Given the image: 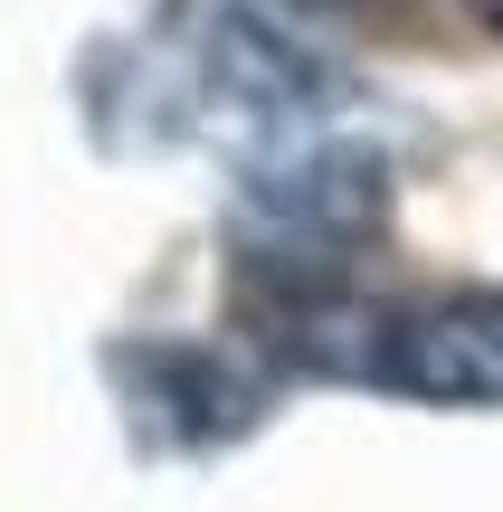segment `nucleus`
<instances>
[{"label": "nucleus", "instance_id": "2", "mask_svg": "<svg viewBox=\"0 0 503 512\" xmlns=\"http://www.w3.org/2000/svg\"><path fill=\"white\" fill-rule=\"evenodd\" d=\"M361 380L409 408H503V285H447L428 304H390Z\"/></svg>", "mask_w": 503, "mask_h": 512}, {"label": "nucleus", "instance_id": "4", "mask_svg": "<svg viewBox=\"0 0 503 512\" xmlns=\"http://www.w3.org/2000/svg\"><path fill=\"white\" fill-rule=\"evenodd\" d=\"M475 19H485V29L503 38V0H475Z\"/></svg>", "mask_w": 503, "mask_h": 512}, {"label": "nucleus", "instance_id": "1", "mask_svg": "<svg viewBox=\"0 0 503 512\" xmlns=\"http://www.w3.org/2000/svg\"><path fill=\"white\" fill-rule=\"evenodd\" d=\"M105 380L124 399V418L143 427L171 456H209V446H238L247 427L276 408V361L238 342H171V332H143V342L105 351Z\"/></svg>", "mask_w": 503, "mask_h": 512}, {"label": "nucleus", "instance_id": "3", "mask_svg": "<svg viewBox=\"0 0 503 512\" xmlns=\"http://www.w3.org/2000/svg\"><path fill=\"white\" fill-rule=\"evenodd\" d=\"M314 10H352V19H390L399 0H314Z\"/></svg>", "mask_w": 503, "mask_h": 512}]
</instances>
